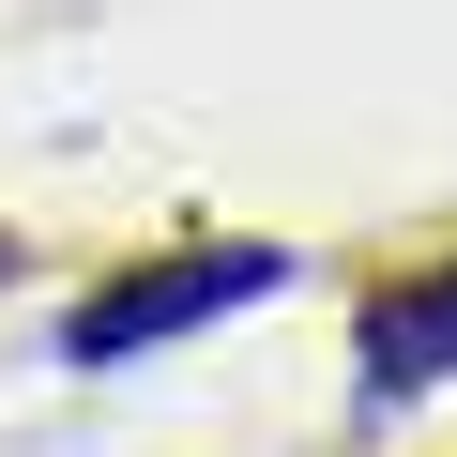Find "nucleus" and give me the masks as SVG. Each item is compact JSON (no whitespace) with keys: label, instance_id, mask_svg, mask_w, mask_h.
<instances>
[{"label":"nucleus","instance_id":"1","mask_svg":"<svg viewBox=\"0 0 457 457\" xmlns=\"http://www.w3.org/2000/svg\"><path fill=\"white\" fill-rule=\"evenodd\" d=\"M260 290H290V245H198V260L107 275V290L62 320V351H77V366H122V351H168V336H198V320H228V305H260Z\"/></svg>","mask_w":457,"mask_h":457},{"label":"nucleus","instance_id":"2","mask_svg":"<svg viewBox=\"0 0 457 457\" xmlns=\"http://www.w3.org/2000/svg\"><path fill=\"white\" fill-rule=\"evenodd\" d=\"M427 381H457V260L366 305V396L396 411V396H427Z\"/></svg>","mask_w":457,"mask_h":457},{"label":"nucleus","instance_id":"3","mask_svg":"<svg viewBox=\"0 0 457 457\" xmlns=\"http://www.w3.org/2000/svg\"><path fill=\"white\" fill-rule=\"evenodd\" d=\"M0 290H16V245H0Z\"/></svg>","mask_w":457,"mask_h":457}]
</instances>
